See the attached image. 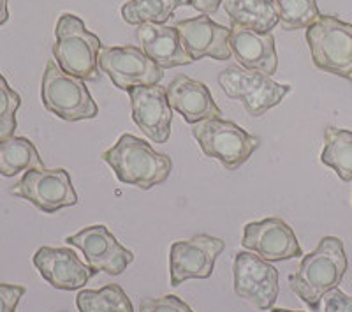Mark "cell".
I'll return each mask as SVG.
<instances>
[{
	"label": "cell",
	"mask_w": 352,
	"mask_h": 312,
	"mask_svg": "<svg viewBox=\"0 0 352 312\" xmlns=\"http://www.w3.org/2000/svg\"><path fill=\"white\" fill-rule=\"evenodd\" d=\"M180 36L182 46L192 62L201 59L229 61L232 56L229 44V30L224 25L217 23L206 14L190 20H182L175 25Z\"/></svg>",
	"instance_id": "obj_15"
},
{
	"label": "cell",
	"mask_w": 352,
	"mask_h": 312,
	"mask_svg": "<svg viewBox=\"0 0 352 312\" xmlns=\"http://www.w3.org/2000/svg\"><path fill=\"white\" fill-rule=\"evenodd\" d=\"M226 249L222 238L196 235L190 240H178L169 249V279L171 286H182L190 279H208L217 258Z\"/></svg>",
	"instance_id": "obj_11"
},
{
	"label": "cell",
	"mask_w": 352,
	"mask_h": 312,
	"mask_svg": "<svg viewBox=\"0 0 352 312\" xmlns=\"http://www.w3.org/2000/svg\"><path fill=\"white\" fill-rule=\"evenodd\" d=\"M53 56L64 72L83 81H97L100 69L97 64L100 39L85 27V21L76 14L64 12L55 27Z\"/></svg>",
	"instance_id": "obj_3"
},
{
	"label": "cell",
	"mask_w": 352,
	"mask_h": 312,
	"mask_svg": "<svg viewBox=\"0 0 352 312\" xmlns=\"http://www.w3.org/2000/svg\"><path fill=\"white\" fill-rule=\"evenodd\" d=\"M21 106V97L12 90L6 78L0 74V141L14 136L18 127L16 112Z\"/></svg>",
	"instance_id": "obj_26"
},
{
	"label": "cell",
	"mask_w": 352,
	"mask_h": 312,
	"mask_svg": "<svg viewBox=\"0 0 352 312\" xmlns=\"http://www.w3.org/2000/svg\"><path fill=\"white\" fill-rule=\"evenodd\" d=\"M234 293L245 302L259 309H273L278 296V270L256 252L241 251L234 256Z\"/></svg>",
	"instance_id": "obj_10"
},
{
	"label": "cell",
	"mask_w": 352,
	"mask_h": 312,
	"mask_svg": "<svg viewBox=\"0 0 352 312\" xmlns=\"http://www.w3.org/2000/svg\"><path fill=\"white\" fill-rule=\"evenodd\" d=\"M8 2H9V0H0V25H4L6 21L9 20Z\"/></svg>",
	"instance_id": "obj_31"
},
{
	"label": "cell",
	"mask_w": 352,
	"mask_h": 312,
	"mask_svg": "<svg viewBox=\"0 0 352 312\" xmlns=\"http://www.w3.org/2000/svg\"><path fill=\"white\" fill-rule=\"evenodd\" d=\"M131 113L134 124L153 143H166L171 136L173 108L166 87L146 85L129 90Z\"/></svg>",
	"instance_id": "obj_14"
},
{
	"label": "cell",
	"mask_w": 352,
	"mask_h": 312,
	"mask_svg": "<svg viewBox=\"0 0 352 312\" xmlns=\"http://www.w3.org/2000/svg\"><path fill=\"white\" fill-rule=\"evenodd\" d=\"M11 194L30 201L44 214H55L78 205V192L64 168L28 169L11 189Z\"/></svg>",
	"instance_id": "obj_9"
},
{
	"label": "cell",
	"mask_w": 352,
	"mask_h": 312,
	"mask_svg": "<svg viewBox=\"0 0 352 312\" xmlns=\"http://www.w3.org/2000/svg\"><path fill=\"white\" fill-rule=\"evenodd\" d=\"M217 80L229 99L243 103L245 112L250 116H263L291 92V85L276 83L268 74L247 71L241 65H229Z\"/></svg>",
	"instance_id": "obj_7"
},
{
	"label": "cell",
	"mask_w": 352,
	"mask_h": 312,
	"mask_svg": "<svg viewBox=\"0 0 352 312\" xmlns=\"http://www.w3.org/2000/svg\"><path fill=\"white\" fill-rule=\"evenodd\" d=\"M229 44L232 56L247 71H257L273 76L278 69V56L273 32L261 34L241 25L231 23Z\"/></svg>",
	"instance_id": "obj_17"
},
{
	"label": "cell",
	"mask_w": 352,
	"mask_h": 312,
	"mask_svg": "<svg viewBox=\"0 0 352 312\" xmlns=\"http://www.w3.org/2000/svg\"><path fill=\"white\" fill-rule=\"evenodd\" d=\"M100 72L108 74L116 88L131 90L134 87L159 85L164 78V69H160L148 55L138 46H104L97 56Z\"/></svg>",
	"instance_id": "obj_8"
},
{
	"label": "cell",
	"mask_w": 352,
	"mask_h": 312,
	"mask_svg": "<svg viewBox=\"0 0 352 312\" xmlns=\"http://www.w3.org/2000/svg\"><path fill=\"white\" fill-rule=\"evenodd\" d=\"M231 23L261 34H270L280 23L273 0H222Z\"/></svg>",
	"instance_id": "obj_20"
},
{
	"label": "cell",
	"mask_w": 352,
	"mask_h": 312,
	"mask_svg": "<svg viewBox=\"0 0 352 312\" xmlns=\"http://www.w3.org/2000/svg\"><path fill=\"white\" fill-rule=\"evenodd\" d=\"M44 168L36 145L28 138L12 136L0 141V175L11 176L28 169Z\"/></svg>",
	"instance_id": "obj_21"
},
{
	"label": "cell",
	"mask_w": 352,
	"mask_h": 312,
	"mask_svg": "<svg viewBox=\"0 0 352 312\" xmlns=\"http://www.w3.org/2000/svg\"><path fill=\"white\" fill-rule=\"evenodd\" d=\"M192 136L210 159H217L229 171H236L259 148L261 140L231 121L210 118L192 125Z\"/></svg>",
	"instance_id": "obj_6"
},
{
	"label": "cell",
	"mask_w": 352,
	"mask_h": 312,
	"mask_svg": "<svg viewBox=\"0 0 352 312\" xmlns=\"http://www.w3.org/2000/svg\"><path fill=\"white\" fill-rule=\"evenodd\" d=\"M284 30L308 28L320 18L317 0H273Z\"/></svg>",
	"instance_id": "obj_25"
},
{
	"label": "cell",
	"mask_w": 352,
	"mask_h": 312,
	"mask_svg": "<svg viewBox=\"0 0 352 312\" xmlns=\"http://www.w3.org/2000/svg\"><path fill=\"white\" fill-rule=\"evenodd\" d=\"M27 289L18 284H0V312H16Z\"/></svg>",
	"instance_id": "obj_28"
},
{
	"label": "cell",
	"mask_w": 352,
	"mask_h": 312,
	"mask_svg": "<svg viewBox=\"0 0 352 312\" xmlns=\"http://www.w3.org/2000/svg\"><path fill=\"white\" fill-rule=\"evenodd\" d=\"M166 92L171 108L184 116L187 124L194 125L210 118H220L222 115V110L213 101L210 88L185 74H178L166 87Z\"/></svg>",
	"instance_id": "obj_18"
},
{
	"label": "cell",
	"mask_w": 352,
	"mask_h": 312,
	"mask_svg": "<svg viewBox=\"0 0 352 312\" xmlns=\"http://www.w3.org/2000/svg\"><path fill=\"white\" fill-rule=\"evenodd\" d=\"M347 270V254L344 242L336 236H324L310 254L303 256L300 269L289 275V286L301 300L319 311L326 293L338 288Z\"/></svg>",
	"instance_id": "obj_1"
},
{
	"label": "cell",
	"mask_w": 352,
	"mask_h": 312,
	"mask_svg": "<svg viewBox=\"0 0 352 312\" xmlns=\"http://www.w3.org/2000/svg\"><path fill=\"white\" fill-rule=\"evenodd\" d=\"M322 300H324V312H352V296L345 295L338 288L326 293Z\"/></svg>",
	"instance_id": "obj_29"
},
{
	"label": "cell",
	"mask_w": 352,
	"mask_h": 312,
	"mask_svg": "<svg viewBox=\"0 0 352 312\" xmlns=\"http://www.w3.org/2000/svg\"><path fill=\"white\" fill-rule=\"evenodd\" d=\"M140 312H194L187 302H184L180 296L166 295L160 298H141Z\"/></svg>",
	"instance_id": "obj_27"
},
{
	"label": "cell",
	"mask_w": 352,
	"mask_h": 312,
	"mask_svg": "<svg viewBox=\"0 0 352 312\" xmlns=\"http://www.w3.org/2000/svg\"><path fill=\"white\" fill-rule=\"evenodd\" d=\"M307 43L317 69L352 81V25L320 14L307 28Z\"/></svg>",
	"instance_id": "obj_5"
},
{
	"label": "cell",
	"mask_w": 352,
	"mask_h": 312,
	"mask_svg": "<svg viewBox=\"0 0 352 312\" xmlns=\"http://www.w3.org/2000/svg\"><path fill=\"white\" fill-rule=\"evenodd\" d=\"M62 312H67V311H62Z\"/></svg>",
	"instance_id": "obj_33"
},
{
	"label": "cell",
	"mask_w": 352,
	"mask_h": 312,
	"mask_svg": "<svg viewBox=\"0 0 352 312\" xmlns=\"http://www.w3.org/2000/svg\"><path fill=\"white\" fill-rule=\"evenodd\" d=\"M222 0H192V8H196L197 11L206 14V17H212L219 11Z\"/></svg>",
	"instance_id": "obj_30"
},
{
	"label": "cell",
	"mask_w": 352,
	"mask_h": 312,
	"mask_svg": "<svg viewBox=\"0 0 352 312\" xmlns=\"http://www.w3.org/2000/svg\"><path fill=\"white\" fill-rule=\"evenodd\" d=\"M184 6H192V0H129L122 6V18L129 25H164Z\"/></svg>",
	"instance_id": "obj_23"
},
{
	"label": "cell",
	"mask_w": 352,
	"mask_h": 312,
	"mask_svg": "<svg viewBox=\"0 0 352 312\" xmlns=\"http://www.w3.org/2000/svg\"><path fill=\"white\" fill-rule=\"evenodd\" d=\"M43 106L65 122L92 121L99 115L87 83L62 71L55 61L46 62L41 83Z\"/></svg>",
	"instance_id": "obj_4"
},
{
	"label": "cell",
	"mask_w": 352,
	"mask_h": 312,
	"mask_svg": "<svg viewBox=\"0 0 352 312\" xmlns=\"http://www.w3.org/2000/svg\"><path fill=\"white\" fill-rule=\"evenodd\" d=\"M241 245L256 252L257 256L268 263L303 256L296 235L280 217H268L259 222H248L243 228Z\"/></svg>",
	"instance_id": "obj_13"
},
{
	"label": "cell",
	"mask_w": 352,
	"mask_h": 312,
	"mask_svg": "<svg viewBox=\"0 0 352 312\" xmlns=\"http://www.w3.org/2000/svg\"><path fill=\"white\" fill-rule=\"evenodd\" d=\"M65 242L83 252L87 264L96 273L120 275L134 261V252L116 240V236L104 225L87 226L81 231L67 236Z\"/></svg>",
	"instance_id": "obj_12"
},
{
	"label": "cell",
	"mask_w": 352,
	"mask_h": 312,
	"mask_svg": "<svg viewBox=\"0 0 352 312\" xmlns=\"http://www.w3.org/2000/svg\"><path fill=\"white\" fill-rule=\"evenodd\" d=\"M76 305L80 312H134L131 298L118 284H108L102 289H83L78 293Z\"/></svg>",
	"instance_id": "obj_24"
},
{
	"label": "cell",
	"mask_w": 352,
	"mask_h": 312,
	"mask_svg": "<svg viewBox=\"0 0 352 312\" xmlns=\"http://www.w3.org/2000/svg\"><path fill=\"white\" fill-rule=\"evenodd\" d=\"M138 39H140L141 50L160 69H173L192 64V59L182 46L176 27L143 23L138 28Z\"/></svg>",
	"instance_id": "obj_19"
},
{
	"label": "cell",
	"mask_w": 352,
	"mask_h": 312,
	"mask_svg": "<svg viewBox=\"0 0 352 312\" xmlns=\"http://www.w3.org/2000/svg\"><path fill=\"white\" fill-rule=\"evenodd\" d=\"M272 312H301V311H287V309H272Z\"/></svg>",
	"instance_id": "obj_32"
},
{
	"label": "cell",
	"mask_w": 352,
	"mask_h": 312,
	"mask_svg": "<svg viewBox=\"0 0 352 312\" xmlns=\"http://www.w3.org/2000/svg\"><path fill=\"white\" fill-rule=\"evenodd\" d=\"M320 163L331 168L344 182L352 180V131L349 129H324V148Z\"/></svg>",
	"instance_id": "obj_22"
},
{
	"label": "cell",
	"mask_w": 352,
	"mask_h": 312,
	"mask_svg": "<svg viewBox=\"0 0 352 312\" xmlns=\"http://www.w3.org/2000/svg\"><path fill=\"white\" fill-rule=\"evenodd\" d=\"M102 159L122 184L136 185L143 191L164 184L173 171L171 157L157 152L152 145L129 132L102 154Z\"/></svg>",
	"instance_id": "obj_2"
},
{
	"label": "cell",
	"mask_w": 352,
	"mask_h": 312,
	"mask_svg": "<svg viewBox=\"0 0 352 312\" xmlns=\"http://www.w3.org/2000/svg\"><path fill=\"white\" fill-rule=\"evenodd\" d=\"M34 264L48 284L55 289L74 291L87 284L96 275L88 264L67 247H41L34 254Z\"/></svg>",
	"instance_id": "obj_16"
}]
</instances>
